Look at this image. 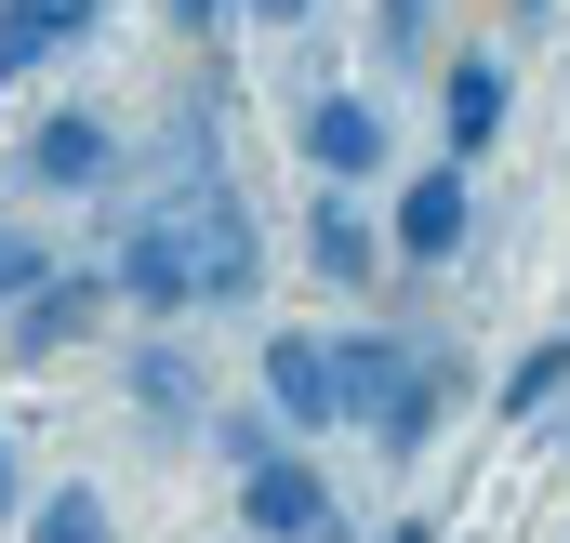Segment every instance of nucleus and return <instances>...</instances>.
Wrapping results in <instances>:
<instances>
[{
	"label": "nucleus",
	"mask_w": 570,
	"mask_h": 543,
	"mask_svg": "<svg viewBox=\"0 0 570 543\" xmlns=\"http://www.w3.org/2000/svg\"><path fill=\"white\" fill-rule=\"evenodd\" d=\"M173 226H186V266H199V318H213V305H253V278H266V226H253V199H239L226 172L173 186Z\"/></svg>",
	"instance_id": "f257e3e1"
},
{
	"label": "nucleus",
	"mask_w": 570,
	"mask_h": 543,
	"mask_svg": "<svg viewBox=\"0 0 570 543\" xmlns=\"http://www.w3.org/2000/svg\"><path fill=\"white\" fill-rule=\"evenodd\" d=\"M464 226H478V172H464V159H425V172L399 186V213H385V253H399V266H451Z\"/></svg>",
	"instance_id": "f03ea898"
},
{
	"label": "nucleus",
	"mask_w": 570,
	"mask_h": 543,
	"mask_svg": "<svg viewBox=\"0 0 570 543\" xmlns=\"http://www.w3.org/2000/svg\"><path fill=\"white\" fill-rule=\"evenodd\" d=\"M266 411H279L292 437L358 424V411H345V345H332V332H266Z\"/></svg>",
	"instance_id": "7ed1b4c3"
},
{
	"label": "nucleus",
	"mask_w": 570,
	"mask_h": 543,
	"mask_svg": "<svg viewBox=\"0 0 570 543\" xmlns=\"http://www.w3.org/2000/svg\"><path fill=\"white\" fill-rule=\"evenodd\" d=\"M107 278H120V305H146L159 332H173V318H199V266H186V226H173V199H159L134 239L107 253Z\"/></svg>",
	"instance_id": "20e7f679"
},
{
	"label": "nucleus",
	"mask_w": 570,
	"mask_h": 543,
	"mask_svg": "<svg viewBox=\"0 0 570 543\" xmlns=\"http://www.w3.org/2000/svg\"><path fill=\"white\" fill-rule=\"evenodd\" d=\"M239 517H253V543H332V477L305 464V437L239 477Z\"/></svg>",
	"instance_id": "39448f33"
},
{
	"label": "nucleus",
	"mask_w": 570,
	"mask_h": 543,
	"mask_svg": "<svg viewBox=\"0 0 570 543\" xmlns=\"http://www.w3.org/2000/svg\"><path fill=\"white\" fill-rule=\"evenodd\" d=\"M292 146H305V172H332V186H372V172H385V107H372V93H305Z\"/></svg>",
	"instance_id": "423d86ee"
},
{
	"label": "nucleus",
	"mask_w": 570,
	"mask_h": 543,
	"mask_svg": "<svg viewBox=\"0 0 570 543\" xmlns=\"http://www.w3.org/2000/svg\"><path fill=\"white\" fill-rule=\"evenodd\" d=\"M94 27H107V0H0V93L40 80V67H67Z\"/></svg>",
	"instance_id": "0eeeda50"
},
{
	"label": "nucleus",
	"mask_w": 570,
	"mask_h": 543,
	"mask_svg": "<svg viewBox=\"0 0 570 543\" xmlns=\"http://www.w3.org/2000/svg\"><path fill=\"white\" fill-rule=\"evenodd\" d=\"M107 305H120V278H107V266H53L27 305H13V358H53V345H80Z\"/></svg>",
	"instance_id": "6e6552de"
},
{
	"label": "nucleus",
	"mask_w": 570,
	"mask_h": 543,
	"mask_svg": "<svg viewBox=\"0 0 570 543\" xmlns=\"http://www.w3.org/2000/svg\"><path fill=\"white\" fill-rule=\"evenodd\" d=\"M504 93H518V80H504V53H451V80H438V134H451L464 172L504 146Z\"/></svg>",
	"instance_id": "1a4fd4ad"
},
{
	"label": "nucleus",
	"mask_w": 570,
	"mask_h": 543,
	"mask_svg": "<svg viewBox=\"0 0 570 543\" xmlns=\"http://www.w3.org/2000/svg\"><path fill=\"white\" fill-rule=\"evenodd\" d=\"M120 172V134L94 120V107H53L40 134H27V186H53V199H80V186H107Z\"/></svg>",
	"instance_id": "9d476101"
},
{
	"label": "nucleus",
	"mask_w": 570,
	"mask_h": 543,
	"mask_svg": "<svg viewBox=\"0 0 570 543\" xmlns=\"http://www.w3.org/2000/svg\"><path fill=\"white\" fill-rule=\"evenodd\" d=\"M438 424H451V358H438V345H412V372H399V385H385V411H372V451H385V464H412Z\"/></svg>",
	"instance_id": "9b49d317"
},
{
	"label": "nucleus",
	"mask_w": 570,
	"mask_h": 543,
	"mask_svg": "<svg viewBox=\"0 0 570 543\" xmlns=\"http://www.w3.org/2000/svg\"><path fill=\"white\" fill-rule=\"evenodd\" d=\"M305 266L332 278V292H372V278L399 266V253H385V239H372V226H358L345 199H305Z\"/></svg>",
	"instance_id": "f8f14e48"
},
{
	"label": "nucleus",
	"mask_w": 570,
	"mask_h": 543,
	"mask_svg": "<svg viewBox=\"0 0 570 543\" xmlns=\"http://www.w3.org/2000/svg\"><path fill=\"white\" fill-rule=\"evenodd\" d=\"M134 398L159 411V424H199V358L159 332V345H134Z\"/></svg>",
	"instance_id": "ddd939ff"
},
{
	"label": "nucleus",
	"mask_w": 570,
	"mask_h": 543,
	"mask_svg": "<svg viewBox=\"0 0 570 543\" xmlns=\"http://www.w3.org/2000/svg\"><path fill=\"white\" fill-rule=\"evenodd\" d=\"M332 345H345V411L372 424V411H385V385L412 372V345H399V332H332Z\"/></svg>",
	"instance_id": "4468645a"
},
{
	"label": "nucleus",
	"mask_w": 570,
	"mask_h": 543,
	"mask_svg": "<svg viewBox=\"0 0 570 543\" xmlns=\"http://www.w3.org/2000/svg\"><path fill=\"white\" fill-rule=\"evenodd\" d=\"M558 398H570V332H558V345H531V358L504 372V424H558Z\"/></svg>",
	"instance_id": "2eb2a0df"
},
{
	"label": "nucleus",
	"mask_w": 570,
	"mask_h": 543,
	"mask_svg": "<svg viewBox=\"0 0 570 543\" xmlns=\"http://www.w3.org/2000/svg\"><path fill=\"white\" fill-rule=\"evenodd\" d=\"M27 543H120L107 531V491H94V477H80V491H40V504H27Z\"/></svg>",
	"instance_id": "dca6fc26"
},
{
	"label": "nucleus",
	"mask_w": 570,
	"mask_h": 543,
	"mask_svg": "<svg viewBox=\"0 0 570 543\" xmlns=\"http://www.w3.org/2000/svg\"><path fill=\"white\" fill-rule=\"evenodd\" d=\"M213 451H226V464L253 477L266 451H292V424H279V411H213Z\"/></svg>",
	"instance_id": "f3484780"
},
{
	"label": "nucleus",
	"mask_w": 570,
	"mask_h": 543,
	"mask_svg": "<svg viewBox=\"0 0 570 543\" xmlns=\"http://www.w3.org/2000/svg\"><path fill=\"white\" fill-rule=\"evenodd\" d=\"M425 40H438V0H372V53L385 67H412Z\"/></svg>",
	"instance_id": "a211bd4d"
},
{
	"label": "nucleus",
	"mask_w": 570,
	"mask_h": 543,
	"mask_svg": "<svg viewBox=\"0 0 570 543\" xmlns=\"http://www.w3.org/2000/svg\"><path fill=\"white\" fill-rule=\"evenodd\" d=\"M40 278H53V266H40V239H27V226H0V305H27Z\"/></svg>",
	"instance_id": "6ab92c4d"
},
{
	"label": "nucleus",
	"mask_w": 570,
	"mask_h": 543,
	"mask_svg": "<svg viewBox=\"0 0 570 543\" xmlns=\"http://www.w3.org/2000/svg\"><path fill=\"white\" fill-rule=\"evenodd\" d=\"M159 13H173V40H213V27H226L239 0H159Z\"/></svg>",
	"instance_id": "aec40b11"
},
{
	"label": "nucleus",
	"mask_w": 570,
	"mask_h": 543,
	"mask_svg": "<svg viewBox=\"0 0 570 543\" xmlns=\"http://www.w3.org/2000/svg\"><path fill=\"white\" fill-rule=\"evenodd\" d=\"M239 13H266V27H305V13H318V0H239Z\"/></svg>",
	"instance_id": "412c9836"
},
{
	"label": "nucleus",
	"mask_w": 570,
	"mask_h": 543,
	"mask_svg": "<svg viewBox=\"0 0 570 543\" xmlns=\"http://www.w3.org/2000/svg\"><path fill=\"white\" fill-rule=\"evenodd\" d=\"M0 517H27V504H13V437H0Z\"/></svg>",
	"instance_id": "4be33fe9"
},
{
	"label": "nucleus",
	"mask_w": 570,
	"mask_h": 543,
	"mask_svg": "<svg viewBox=\"0 0 570 543\" xmlns=\"http://www.w3.org/2000/svg\"><path fill=\"white\" fill-rule=\"evenodd\" d=\"M385 543H438V517H399V531H385Z\"/></svg>",
	"instance_id": "5701e85b"
},
{
	"label": "nucleus",
	"mask_w": 570,
	"mask_h": 543,
	"mask_svg": "<svg viewBox=\"0 0 570 543\" xmlns=\"http://www.w3.org/2000/svg\"><path fill=\"white\" fill-rule=\"evenodd\" d=\"M544 13H558V0H518V27H544Z\"/></svg>",
	"instance_id": "b1692460"
},
{
	"label": "nucleus",
	"mask_w": 570,
	"mask_h": 543,
	"mask_svg": "<svg viewBox=\"0 0 570 543\" xmlns=\"http://www.w3.org/2000/svg\"><path fill=\"white\" fill-rule=\"evenodd\" d=\"M558 451H570V398H558Z\"/></svg>",
	"instance_id": "393cba45"
}]
</instances>
